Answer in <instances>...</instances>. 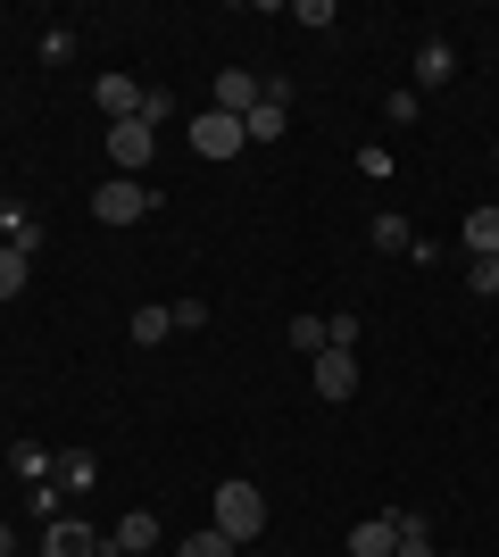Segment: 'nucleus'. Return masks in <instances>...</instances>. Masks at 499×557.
I'll list each match as a JSON object with an SVG mask.
<instances>
[{"label":"nucleus","mask_w":499,"mask_h":557,"mask_svg":"<svg viewBox=\"0 0 499 557\" xmlns=\"http://www.w3.org/2000/svg\"><path fill=\"white\" fill-rule=\"evenodd\" d=\"M450 557H458V549H450Z\"/></svg>","instance_id":"obj_29"},{"label":"nucleus","mask_w":499,"mask_h":557,"mask_svg":"<svg viewBox=\"0 0 499 557\" xmlns=\"http://www.w3.org/2000/svg\"><path fill=\"white\" fill-rule=\"evenodd\" d=\"M466 258H499V200L466 209Z\"/></svg>","instance_id":"obj_13"},{"label":"nucleus","mask_w":499,"mask_h":557,"mask_svg":"<svg viewBox=\"0 0 499 557\" xmlns=\"http://www.w3.org/2000/svg\"><path fill=\"white\" fill-rule=\"evenodd\" d=\"M491 166H499V141H491Z\"/></svg>","instance_id":"obj_27"},{"label":"nucleus","mask_w":499,"mask_h":557,"mask_svg":"<svg viewBox=\"0 0 499 557\" xmlns=\"http://www.w3.org/2000/svg\"><path fill=\"white\" fill-rule=\"evenodd\" d=\"M92 100H100V116H109V125H125V116H142V84H134V75H100L92 84Z\"/></svg>","instance_id":"obj_7"},{"label":"nucleus","mask_w":499,"mask_h":557,"mask_svg":"<svg viewBox=\"0 0 499 557\" xmlns=\"http://www.w3.org/2000/svg\"><path fill=\"white\" fill-rule=\"evenodd\" d=\"M216 533L234 541V549H250V541L266 533V491L241 483V474H234V483H216Z\"/></svg>","instance_id":"obj_1"},{"label":"nucleus","mask_w":499,"mask_h":557,"mask_svg":"<svg viewBox=\"0 0 499 557\" xmlns=\"http://www.w3.org/2000/svg\"><path fill=\"white\" fill-rule=\"evenodd\" d=\"M400 549V516H358L350 524V557H391Z\"/></svg>","instance_id":"obj_12"},{"label":"nucleus","mask_w":499,"mask_h":557,"mask_svg":"<svg viewBox=\"0 0 499 557\" xmlns=\"http://www.w3.org/2000/svg\"><path fill=\"white\" fill-rule=\"evenodd\" d=\"M259 92H266V84H259L250 67H225V75L209 84V109H225V116H250V109H259Z\"/></svg>","instance_id":"obj_6"},{"label":"nucleus","mask_w":499,"mask_h":557,"mask_svg":"<svg viewBox=\"0 0 499 557\" xmlns=\"http://www.w3.org/2000/svg\"><path fill=\"white\" fill-rule=\"evenodd\" d=\"M150 209H159V191H150L142 175H109V184L92 191V216H100V225H142Z\"/></svg>","instance_id":"obj_2"},{"label":"nucleus","mask_w":499,"mask_h":557,"mask_svg":"<svg viewBox=\"0 0 499 557\" xmlns=\"http://www.w3.org/2000/svg\"><path fill=\"white\" fill-rule=\"evenodd\" d=\"M209 325V300H175V333H200Z\"/></svg>","instance_id":"obj_26"},{"label":"nucleus","mask_w":499,"mask_h":557,"mask_svg":"<svg viewBox=\"0 0 499 557\" xmlns=\"http://www.w3.org/2000/svg\"><path fill=\"white\" fill-rule=\"evenodd\" d=\"M191 134V150H200V159H241V150H250V134H241V116H225V109H200L184 125Z\"/></svg>","instance_id":"obj_3"},{"label":"nucleus","mask_w":499,"mask_h":557,"mask_svg":"<svg viewBox=\"0 0 499 557\" xmlns=\"http://www.w3.org/2000/svg\"><path fill=\"white\" fill-rule=\"evenodd\" d=\"M466 292H475V300H499V258H466Z\"/></svg>","instance_id":"obj_20"},{"label":"nucleus","mask_w":499,"mask_h":557,"mask_svg":"<svg viewBox=\"0 0 499 557\" xmlns=\"http://www.w3.org/2000/svg\"><path fill=\"white\" fill-rule=\"evenodd\" d=\"M184 557H241V549H234V541H225V533L209 524V533H184Z\"/></svg>","instance_id":"obj_21"},{"label":"nucleus","mask_w":499,"mask_h":557,"mask_svg":"<svg viewBox=\"0 0 499 557\" xmlns=\"http://www.w3.org/2000/svg\"><path fill=\"white\" fill-rule=\"evenodd\" d=\"M159 150V125H142V116H125V125H109V159H117V175H134V166Z\"/></svg>","instance_id":"obj_5"},{"label":"nucleus","mask_w":499,"mask_h":557,"mask_svg":"<svg viewBox=\"0 0 499 557\" xmlns=\"http://www.w3.org/2000/svg\"><path fill=\"white\" fill-rule=\"evenodd\" d=\"M241 134H250V141H284V134H291V109H284V100H266V92H259V109L241 116Z\"/></svg>","instance_id":"obj_14"},{"label":"nucleus","mask_w":499,"mask_h":557,"mask_svg":"<svg viewBox=\"0 0 499 557\" xmlns=\"http://www.w3.org/2000/svg\"><path fill=\"white\" fill-rule=\"evenodd\" d=\"M291 349H325V317H291Z\"/></svg>","instance_id":"obj_23"},{"label":"nucleus","mask_w":499,"mask_h":557,"mask_svg":"<svg viewBox=\"0 0 499 557\" xmlns=\"http://www.w3.org/2000/svg\"><path fill=\"white\" fill-rule=\"evenodd\" d=\"M366 242H375L383 258H408V250H416V233H408V216H391V209H383L375 225H366Z\"/></svg>","instance_id":"obj_15"},{"label":"nucleus","mask_w":499,"mask_h":557,"mask_svg":"<svg viewBox=\"0 0 499 557\" xmlns=\"http://www.w3.org/2000/svg\"><path fill=\"white\" fill-rule=\"evenodd\" d=\"M109 557H125V549H109Z\"/></svg>","instance_id":"obj_28"},{"label":"nucleus","mask_w":499,"mask_h":557,"mask_svg":"<svg viewBox=\"0 0 499 557\" xmlns=\"http://www.w3.org/2000/svg\"><path fill=\"white\" fill-rule=\"evenodd\" d=\"M50 483H59V499H84V491L100 483V458H92V449H59V466H50Z\"/></svg>","instance_id":"obj_10"},{"label":"nucleus","mask_w":499,"mask_h":557,"mask_svg":"<svg viewBox=\"0 0 499 557\" xmlns=\"http://www.w3.org/2000/svg\"><path fill=\"white\" fill-rule=\"evenodd\" d=\"M100 549H125V557H150V549H159V516H150V508H125V516H117V533L100 541Z\"/></svg>","instance_id":"obj_9"},{"label":"nucleus","mask_w":499,"mask_h":557,"mask_svg":"<svg viewBox=\"0 0 499 557\" xmlns=\"http://www.w3.org/2000/svg\"><path fill=\"white\" fill-rule=\"evenodd\" d=\"M42 557H100V533L84 516H50L42 524Z\"/></svg>","instance_id":"obj_4"},{"label":"nucleus","mask_w":499,"mask_h":557,"mask_svg":"<svg viewBox=\"0 0 499 557\" xmlns=\"http://www.w3.org/2000/svg\"><path fill=\"white\" fill-rule=\"evenodd\" d=\"M416 109H425L416 92H383V116H391V125H416Z\"/></svg>","instance_id":"obj_22"},{"label":"nucleus","mask_w":499,"mask_h":557,"mask_svg":"<svg viewBox=\"0 0 499 557\" xmlns=\"http://www.w3.org/2000/svg\"><path fill=\"white\" fill-rule=\"evenodd\" d=\"M316 399H358V358L350 349H316Z\"/></svg>","instance_id":"obj_8"},{"label":"nucleus","mask_w":499,"mask_h":557,"mask_svg":"<svg viewBox=\"0 0 499 557\" xmlns=\"http://www.w3.org/2000/svg\"><path fill=\"white\" fill-rule=\"evenodd\" d=\"M166 116H175V92H150L142 84V125H166Z\"/></svg>","instance_id":"obj_24"},{"label":"nucleus","mask_w":499,"mask_h":557,"mask_svg":"<svg viewBox=\"0 0 499 557\" xmlns=\"http://www.w3.org/2000/svg\"><path fill=\"white\" fill-rule=\"evenodd\" d=\"M50 466L59 458H50L42 442H9V474H17V483H50Z\"/></svg>","instance_id":"obj_17"},{"label":"nucleus","mask_w":499,"mask_h":557,"mask_svg":"<svg viewBox=\"0 0 499 557\" xmlns=\"http://www.w3.org/2000/svg\"><path fill=\"white\" fill-rule=\"evenodd\" d=\"M391 557H441L433 533H425V516H400V549H391Z\"/></svg>","instance_id":"obj_19"},{"label":"nucleus","mask_w":499,"mask_h":557,"mask_svg":"<svg viewBox=\"0 0 499 557\" xmlns=\"http://www.w3.org/2000/svg\"><path fill=\"white\" fill-rule=\"evenodd\" d=\"M134 349H159V342H175V308H134Z\"/></svg>","instance_id":"obj_16"},{"label":"nucleus","mask_w":499,"mask_h":557,"mask_svg":"<svg viewBox=\"0 0 499 557\" xmlns=\"http://www.w3.org/2000/svg\"><path fill=\"white\" fill-rule=\"evenodd\" d=\"M42 59H50V67H59V59H75V34H67V25H50V34H42Z\"/></svg>","instance_id":"obj_25"},{"label":"nucleus","mask_w":499,"mask_h":557,"mask_svg":"<svg viewBox=\"0 0 499 557\" xmlns=\"http://www.w3.org/2000/svg\"><path fill=\"white\" fill-rule=\"evenodd\" d=\"M25 275H34V258L0 242V300H17V292H25Z\"/></svg>","instance_id":"obj_18"},{"label":"nucleus","mask_w":499,"mask_h":557,"mask_svg":"<svg viewBox=\"0 0 499 557\" xmlns=\"http://www.w3.org/2000/svg\"><path fill=\"white\" fill-rule=\"evenodd\" d=\"M450 75H458V50H450V34H425V42H416V92L450 84Z\"/></svg>","instance_id":"obj_11"}]
</instances>
